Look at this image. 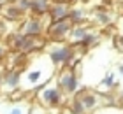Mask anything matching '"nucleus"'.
I'll return each mask as SVG.
<instances>
[{"instance_id": "f257e3e1", "label": "nucleus", "mask_w": 123, "mask_h": 114, "mask_svg": "<svg viewBox=\"0 0 123 114\" xmlns=\"http://www.w3.org/2000/svg\"><path fill=\"white\" fill-rule=\"evenodd\" d=\"M25 35L33 37V35H39L41 33V21L39 19H30L28 23H25Z\"/></svg>"}, {"instance_id": "f03ea898", "label": "nucleus", "mask_w": 123, "mask_h": 114, "mask_svg": "<svg viewBox=\"0 0 123 114\" xmlns=\"http://www.w3.org/2000/svg\"><path fill=\"white\" fill-rule=\"evenodd\" d=\"M41 98H44V102H46L48 105H56L60 102V93H58V90L49 88V90H46V93H44Z\"/></svg>"}, {"instance_id": "7ed1b4c3", "label": "nucleus", "mask_w": 123, "mask_h": 114, "mask_svg": "<svg viewBox=\"0 0 123 114\" xmlns=\"http://www.w3.org/2000/svg\"><path fill=\"white\" fill-rule=\"evenodd\" d=\"M23 14H25V11L19 9L16 4L7 5V7L4 9V16H5V18H9V19H18V18H21Z\"/></svg>"}, {"instance_id": "20e7f679", "label": "nucleus", "mask_w": 123, "mask_h": 114, "mask_svg": "<svg viewBox=\"0 0 123 114\" xmlns=\"http://www.w3.org/2000/svg\"><path fill=\"white\" fill-rule=\"evenodd\" d=\"M49 56H51V60L55 61V63H58V61H67L70 58V51L62 48V49H56V51H51Z\"/></svg>"}, {"instance_id": "39448f33", "label": "nucleus", "mask_w": 123, "mask_h": 114, "mask_svg": "<svg viewBox=\"0 0 123 114\" xmlns=\"http://www.w3.org/2000/svg\"><path fill=\"white\" fill-rule=\"evenodd\" d=\"M76 84H77V81H76V77L72 76V74H65V76L62 77V86H63L67 91H74Z\"/></svg>"}, {"instance_id": "423d86ee", "label": "nucleus", "mask_w": 123, "mask_h": 114, "mask_svg": "<svg viewBox=\"0 0 123 114\" xmlns=\"http://www.w3.org/2000/svg\"><path fill=\"white\" fill-rule=\"evenodd\" d=\"M19 81V74L18 72H14V70H9L7 74V77H5V83H7V86H16Z\"/></svg>"}, {"instance_id": "0eeeda50", "label": "nucleus", "mask_w": 123, "mask_h": 114, "mask_svg": "<svg viewBox=\"0 0 123 114\" xmlns=\"http://www.w3.org/2000/svg\"><path fill=\"white\" fill-rule=\"evenodd\" d=\"M41 76H42V72H41V70H30L26 77H28V81H30L32 84H35L39 79H41Z\"/></svg>"}, {"instance_id": "6e6552de", "label": "nucleus", "mask_w": 123, "mask_h": 114, "mask_svg": "<svg viewBox=\"0 0 123 114\" xmlns=\"http://www.w3.org/2000/svg\"><path fill=\"white\" fill-rule=\"evenodd\" d=\"M67 30H69V26H67V25H63V23H60L58 26H55V30H53V32H58V33H65Z\"/></svg>"}, {"instance_id": "1a4fd4ad", "label": "nucleus", "mask_w": 123, "mask_h": 114, "mask_svg": "<svg viewBox=\"0 0 123 114\" xmlns=\"http://www.w3.org/2000/svg\"><path fill=\"white\" fill-rule=\"evenodd\" d=\"M11 114H23V111H21L19 107H16V109H12V111H11Z\"/></svg>"}, {"instance_id": "9d476101", "label": "nucleus", "mask_w": 123, "mask_h": 114, "mask_svg": "<svg viewBox=\"0 0 123 114\" xmlns=\"http://www.w3.org/2000/svg\"><path fill=\"white\" fill-rule=\"evenodd\" d=\"M4 54V48H0V56H2Z\"/></svg>"}, {"instance_id": "9b49d317", "label": "nucleus", "mask_w": 123, "mask_h": 114, "mask_svg": "<svg viewBox=\"0 0 123 114\" xmlns=\"http://www.w3.org/2000/svg\"><path fill=\"white\" fill-rule=\"evenodd\" d=\"M120 72H121V74H123V65H121V67H120Z\"/></svg>"}]
</instances>
